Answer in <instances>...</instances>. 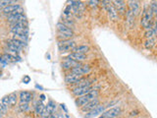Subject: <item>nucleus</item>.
I'll use <instances>...</instances> for the list:
<instances>
[{"instance_id":"f257e3e1","label":"nucleus","mask_w":157,"mask_h":118,"mask_svg":"<svg viewBox=\"0 0 157 118\" xmlns=\"http://www.w3.org/2000/svg\"><path fill=\"white\" fill-rule=\"evenodd\" d=\"M98 96V91L96 90H92L91 92H89V94H85V96H78L77 99H76V105L78 106H84L85 105H87V102H89L92 99L96 98Z\"/></svg>"},{"instance_id":"6ab92c4d","label":"nucleus","mask_w":157,"mask_h":118,"mask_svg":"<svg viewBox=\"0 0 157 118\" xmlns=\"http://www.w3.org/2000/svg\"><path fill=\"white\" fill-rule=\"evenodd\" d=\"M126 18H127V24L130 27L135 25V19H136V15L134 14L130 9H128L126 12Z\"/></svg>"},{"instance_id":"a878e982","label":"nucleus","mask_w":157,"mask_h":118,"mask_svg":"<svg viewBox=\"0 0 157 118\" xmlns=\"http://www.w3.org/2000/svg\"><path fill=\"white\" fill-rule=\"evenodd\" d=\"M62 24H64L65 26L69 27V28H72L73 26H75V22H74V20L71 19L70 17H66L64 18L63 20H62Z\"/></svg>"},{"instance_id":"9b49d317","label":"nucleus","mask_w":157,"mask_h":118,"mask_svg":"<svg viewBox=\"0 0 157 118\" xmlns=\"http://www.w3.org/2000/svg\"><path fill=\"white\" fill-rule=\"evenodd\" d=\"M105 111V106L104 105H97L95 108H93L91 111L87 112V115L85 116V118H94L97 117L99 115H101L103 112Z\"/></svg>"},{"instance_id":"72a5a7b5","label":"nucleus","mask_w":157,"mask_h":118,"mask_svg":"<svg viewBox=\"0 0 157 118\" xmlns=\"http://www.w3.org/2000/svg\"><path fill=\"white\" fill-rule=\"evenodd\" d=\"M19 108L21 111H27V110H29L30 108V105H29V102H21L20 105H19Z\"/></svg>"},{"instance_id":"4be33fe9","label":"nucleus","mask_w":157,"mask_h":118,"mask_svg":"<svg viewBox=\"0 0 157 118\" xmlns=\"http://www.w3.org/2000/svg\"><path fill=\"white\" fill-rule=\"evenodd\" d=\"M89 50V47L87 45H81L76 46L72 52H78V53H84V54H85Z\"/></svg>"},{"instance_id":"e433bc0d","label":"nucleus","mask_w":157,"mask_h":118,"mask_svg":"<svg viewBox=\"0 0 157 118\" xmlns=\"http://www.w3.org/2000/svg\"><path fill=\"white\" fill-rule=\"evenodd\" d=\"M89 4H91V7L95 8V7L97 6V0H89Z\"/></svg>"},{"instance_id":"cd10ccee","label":"nucleus","mask_w":157,"mask_h":118,"mask_svg":"<svg viewBox=\"0 0 157 118\" xmlns=\"http://www.w3.org/2000/svg\"><path fill=\"white\" fill-rule=\"evenodd\" d=\"M154 45H155V40L153 38H147L144 42V47L146 49H151L154 46Z\"/></svg>"},{"instance_id":"f8f14e48","label":"nucleus","mask_w":157,"mask_h":118,"mask_svg":"<svg viewBox=\"0 0 157 118\" xmlns=\"http://www.w3.org/2000/svg\"><path fill=\"white\" fill-rule=\"evenodd\" d=\"M92 86H87V87H78V88H75V89L72 91V94L76 98L78 96H85V94H89V92L92 91Z\"/></svg>"},{"instance_id":"f03ea898","label":"nucleus","mask_w":157,"mask_h":118,"mask_svg":"<svg viewBox=\"0 0 157 118\" xmlns=\"http://www.w3.org/2000/svg\"><path fill=\"white\" fill-rule=\"evenodd\" d=\"M77 46L76 42L71 39H65V40H60L58 42V49L61 53L71 52L74 50V48Z\"/></svg>"},{"instance_id":"393cba45","label":"nucleus","mask_w":157,"mask_h":118,"mask_svg":"<svg viewBox=\"0 0 157 118\" xmlns=\"http://www.w3.org/2000/svg\"><path fill=\"white\" fill-rule=\"evenodd\" d=\"M44 105L42 103V100H40V101H38L36 102V113L38 115H40L41 114V112H42V110L44 109Z\"/></svg>"},{"instance_id":"c85d7f7f","label":"nucleus","mask_w":157,"mask_h":118,"mask_svg":"<svg viewBox=\"0 0 157 118\" xmlns=\"http://www.w3.org/2000/svg\"><path fill=\"white\" fill-rule=\"evenodd\" d=\"M149 8L151 9L154 17H157V1L156 0H152L150 5H149Z\"/></svg>"},{"instance_id":"412c9836","label":"nucleus","mask_w":157,"mask_h":118,"mask_svg":"<svg viewBox=\"0 0 157 118\" xmlns=\"http://www.w3.org/2000/svg\"><path fill=\"white\" fill-rule=\"evenodd\" d=\"M3 58L5 59V61L7 62V63H9V62H16L18 59V57L17 56H15V55H13L11 52H6V53H4L3 55Z\"/></svg>"},{"instance_id":"20e7f679","label":"nucleus","mask_w":157,"mask_h":118,"mask_svg":"<svg viewBox=\"0 0 157 118\" xmlns=\"http://www.w3.org/2000/svg\"><path fill=\"white\" fill-rule=\"evenodd\" d=\"M10 31L14 34H29V29H28V23L22 22V23H16L12 24Z\"/></svg>"},{"instance_id":"f704fd0d","label":"nucleus","mask_w":157,"mask_h":118,"mask_svg":"<svg viewBox=\"0 0 157 118\" xmlns=\"http://www.w3.org/2000/svg\"><path fill=\"white\" fill-rule=\"evenodd\" d=\"M7 109H8V107H6L3 103L0 102V118H1L7 112Z\"/></svg>"},{"instance_id":"2f4dec72","label":"nucleus","mask_w":157,"mask_h":118,"mask_svg":"<svg viewBox=\"0 0 157 118\" xmlns=\"http://www.w3.org/2000/svg\"><path fill=\"white\" fill-rule=\"evenodd\" d=\"M51 114H52V113L50 112L49 110H48V108L45 106L44 109L42 110V112H41V114L39 115V116H40L41 118H49V116H50Z\"/></svg>"},{"instance_id":"a19ab883","label":"nucleus","mask_w":157,"mask_h":118,"mask_svg":"<svg viewBox=\"0 0 157 118\" xmlns=\"http://www.w3.org/2000/svg\"><path fill=\"white\" fill-rule=\"evenodd\" d=\"M0 11H2V9H1V8H0Z\"/></svg>"},{"instance_id":"0eeeda50","label":"nucleus","mask_w":157,"mask_h":118,"mask_svg":"<svg viewBox=\"0 0 157 118\" xmlns=\"http://www.w3.org/2000/svg\"><path fill=\"white\" fill-rule=\"evenodd\" d=\"M57 31H58L59 34H64L68 39L73 38L74 34H74V31L72 30V28L67 27L64 24H62V23H58V24H57Z\"/></svg>"},{"instance_id":"bb28decb","label":"nucleus","mask_w":157,"mask_h":118,"mask_svg":"<svg viewBox=\"0 0 157 118\" xmlns=\"http://www.w3.org/2000/svg\"><path fill=\"white\" fill-rule=\"evenodd\" d=\"M10 41H11V42H13L14 45H17L18 47H20L21 49H23V48H24L25 46L27 45L26 42H24V41H22V40H19V39H16V38H11Z\"/></svg>"},{"instance_id":"9d476101","label":"nucleus","mask_w":157,"mask_h":118,"mask_svg":"<svg viewBox=\"0 0 157 118\" xmlns=\"http://www.w3.org/2000/svg\"><path fill=\"white\" fill-rule=\"evenodd\" d=\"M91 68L89 65H87V64H85V65L81 64L80 66L71 69V72L74 74H77V75H80V76H84L85 74H89L91 72Z\"/></svg>"},{"instance_id":"c756f323","label":"nucleus","mask_w":157,"mask_h":118,"mask_svg":"<svg viewBox=\"0 0 157 118\" xmlns=\"http://www.w3.org/2000/svg\"><path fill=\"white\" fill-rule=\"evenodd\" d=\"M46 107L48 108V110H49L51 113H54L55 112V109H56V105H55L54 101L50 100L49 102L47 103V105H46Z\"/></svg>"},{"instance_id":"7c9ffc66","label":"nucleus","mask_w":157,"mask_h":118,"mask_svg":"<svg viewBox=\"0 0 157 118\" xmlns=\"http://www.w3.org/2000/svg\"><path fill=\"white\" fill-rule=\"evenodd\" d=\"M13 38L19 39V40H22V41H24V42H26V43L28 41V36L27 34H14Z\"/></svg>"},{"instance_id":"5701e85b","label":"nucleus","mask_w":157,"mask_h":118,"mask_svg":"<svg viewBox=\"0 0 157 118\" xmlns=\"http://www.w3.org/2000/svg\"><path fill=\"white\" fill-rule=\"evenodd\" d=\"M19 0H0V8L3 9L5 7L12 5V4H17Z\"/></svg>"},{"instance_id":"c9c22d12","label":"nucleus","mask_w":157,"mask_h":118,"mask_svg":"<svg viewBox=\"0 0 157 118\" xmlns=\"http://www.w3.org/2000/svg\"><path fill=\"white\" fill-rule=\"evenodd\" d=\"M1 102L3 103V105H5L6 107H8V106H10V105H9V96H3V98L1 99Z\"/></svg>"},{"instance_id":"4468645a","label":"nucleus","mask_w":157,"mask_h":118,"mask_svg":"<svg viewBox=\"0 0 157 118\" xmlns=\"http://www.w3.org/2000/svg\"><path fill=\"white\" fill-rule=\"evenodd\" d=\"M81 64H82L81 62L75 61V60L66 57V58H64L63 62H62V67H63L64 69H66V70H68V69H70L71 70V69L75 68V67L80 66Z\"/></svg>"},{"instance_id":"1a4fd4ad","label":"nucleus","mask_w":157,"mask_h":118,"mask_svg":"<svg viewBox=\"0 0 157 118\" xmlns=\"http://www.w3.org/2000/svg\"><path fill=\"white\" fill-rule=\"evenodd\" d=\"M111 3L117 10L118 14H120V15H126L127 7L124 0H111Z\"/></svg>"},{"instance_id":"b1692460","label":"nucleus","mask_w":157,"mask_h":118,"mask_svg":"<svg viewBox=\"0 0 157 118\" xmlns=\"http://www.w3.org/2000/svg\"><path fill=\"white\" fill-rule=\"evenodd\" d=\"M9 105L10 106H14L16 105L17 103V100H18V98H17V94L16 92H11L9 94Z\"/></svg>"},{"instance_id":"a211bd4d","label":"nucleus","mask_w":157,"mask_h":118,"mask_svg":"<svg viewBox=\"0 0 157 118\" xmlns=\"http://www.w3.org/2000/svg\"><path fill=\"white\" fill-rule=\"evenodd\" d=\"M68 58H71L75 61H78V62H82L84 60L87 59V56L84 53H78V52H71L69 53L68 55Z\"/></svg>"},{"instance_id":"423d86ee","label":"nucleus","mask_w":157,"mask_h":118,"mask_svg":"<svg viewBox=\"0 0 157 118\" xmlns=\"http://www.w3.org/2000/svg\"><path fill=\"white\" fill-rule=\"evenodd\" d=\"M24 12V9L20 4H12V5H9L5 7V8L2 9V13L5 14V15L9 16L12 15V14L16 13H23Z\"/></svg>"},{"instance_id":"79ce46f5","label":"nucleus","mask_w":157,"mask_h":118,"mask_svg":"<svg viewBox=\"0 0 157 118\" xmlns=\"http://www.w3.org/2000/svg\"><path fill=\"white\" fill-rule=\"evenodd\" d=\"M102 1H104V0H102Z\"/></svg>"},{"instance_id":"39448f33","label":"nucleus","mask_w":157,"mask_h":118,"mask_svg":"<svg viewBox=\"0 0 157 118\" xmlns=\"http://www.w3.org/2000/svg\"><path fill=\"white\" fill-rule=\"evenodd\" d=\"M122 109L120 106H114L108 110H105L99 118H116L121 114Z\"/></svg>"},{"instance_id":"ea45409f","label":"nucleus","mask_w":157,"mask_h":118,"mask_svg":"<svg viewBox=\"0 0 157 118\" xmlns=\"http://www.w3.org/2000/svg\"><path fill=\"white\" fill-rule=\"evenodd\" d=\"M40 98H41V100H44V99H45V96H43V94H41Z\"/></svg>"},{"instance_id":"ddd939ff","label":"nucleus","mask_w":157,"mask_h":118,"mask_svg":"<svg viewBox=\"0 0 157 118\" xmlns=\"http://www.w3.org/2000/svg\"><path fill=\"white\" fill-rule=\"evenodd\" d=\"M128 6L129 9L138 16L140 12V0H128Z\"/></svg>"},{"instance_id":"58836bf2","label":"nucleus","mask_w":157,"mask_h":118,"mask_svg":"<svg viewBox=\"0 0 157 118\" xmlns=\"http://www.w3.org/2000/svg\"><path fill=\"white\" fill-rule=\"evenodd\" d=\"M23 81H24V83H25V84H28V83L30 82V78L27 76V77H25V78H24V80H23Z\"/></svg>"},{"instance_id":"2eb2a0df","label":"nucleus","mask_w":157,"mask_h":118,"mask_svg":"<svg viewBox=\"0 0 157 118\" xmlns=\"http://www.w3.org/2000/svg\"><path fill=\"white\" fill-rule=\"evenodd\" d=\"M99 105H100V103H99V99L96 98L91 100L89 102H87V105H85L84 106H82V111L89 112V111H91V110L93 109V108H95L96 106Z\"/></svg>"},{"instance_id":"6e6552de","label":"nucleus","mask_w":157,"mask_h":118,"mask_svg":"<svg viewBox=\"0 0 157 118\" xmlns=\"http://www.w3.org/2000/svg\"><path fill=\"white\" fill-rule=\"evenodd\" d=\"M7 20L8 22L12 24H16V23H22V22H27V17L26 15L23 13H16V14H12V15L7 16Z\"/></svg>"},{"instance_id":"aec40b11","label":"nucleus","mask_w":157,"mask_h":118,"mask_svg":"<svg viewBox=\"0 0 157 118\" xmlns=\"http://www.w3.org/2000/svg\"><path fill=\"white\" fill-rule=\"evenodd\" d=\"M6 46L7 47H8V51L9 52H11V53H15V54H18V53H19L21 50V48L20 47H18L17 45H14L13 42H11L10 40H8L6 42Z\"/></svg>"},{"instance_id":"f3484780","label":"nucleus","mask_w":157,"mask_h":118,"mask_svg":"<svg viewBox=\"0 0 157 118\" xmlns=\"http://www.w3.org/2000/svg\"><path fill=\"white\" fill-rule=\"evenodd\" d=\"M19 99L20 102H30L33 99V94L27 91H23L20 92Z\"/></svg>"},{"instance_id":"4c0bfd02","label":"nucleus","mask_w":157,"mask_h":118,"mask_svg":"<svg viewBox=\"0 0 157 118\" xmlns=\"http://www.w3.org/2000/svg\"><path fill=\"white\" fill-rule=\"evenodd\" d=\"M49 118H60V116H59L58 114H55V113H52V114L49 116Z\"/></svg>"},{"instance_id":"7ed1b4c3","label":"nucleus","mask_w":157,"mask_h":118,"mask_svg":"<svg viewBox=\"0 0 157 118\" xmlns=\"http://www.w3.org/2000/svg\"><path fill=\"white\" fill-rule=\"evenodd\" d=\"M102 6L104 7V9L107 11L108 16H109V19L111 21H117L119 18L117 10L115 9V7L112 5L111 0H104L102 1Z\"/></svg>"},{"instance_id":"dca6fc26","label":"nucleus","mask_w":157,"mask_h":118,"mask_svg":"<svg viewBox=\"0 0 157 118\" xmlns=\"http://www.w3.org/2000/svg\"><path fill=\"white\" fill-rule=\"evenodd\" d=\"M82 78H83V76L77 75V74H74V73L71 72L70 74H68V75L65 77V82H66V84H69V85L70 84L75 85L76 83H78Z\"/></svg>"},{"instance_id":"473e14b6","label":"nucleus","mask_w":157,"mask_h":118,"mask_svg":"<svg viewBox=\"0 0 157 118\" xmlns=\"http://www.w3.org/2000/svg\"><path fill=\"white\" fill-rule=\"evenodd\" d=\"M144 36H145V38H146V39L147 38H153L154 36H155V34H154L153 30L149 29V30H146V31H145Z\"/></svg>"}]
</instances>
